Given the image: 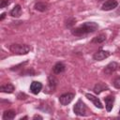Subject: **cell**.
Wrapping results in <instances>:
<instances>
[{
	"mask_svg": "<svg viewBox=\"0 0 120 120\" xmlns=\"http://www.w3.org/2000/svg\"><path fill=\"white\" fill-rule=\"evenodd\" d=\"M9 50L11 52H13L14 54H19V55H24L27 54L31 48L29 45L27 44H18V43H14L11 44L9 47Z\"/></svg>",
	"mask_w": 120,
	"mask_h": 120,
	"instance_id": "obj_2",
	"label": "cell"
},
{
	"mask_svg": "<svg viewBox=\"0 0 120 120\" xmlns=\"http://www.w3.org/2000/svg\"><path fill=\"white\" fill-rule=\"evenodd\" d=\"M9 15L11 17H15V18H19L22 15V8L20 5H16L10 11H9Z\"/></svg>",
	"mask_w": 120,
	"mask_h": 120,
	"instance_id": "obj_13",
	"label": "cell"
},
{
	"mask_svg": "<svg viewBox=\"0 0 120 120\" xmlns=\"http://www.w3.org/2000/svg\"><path fill=\"white\" fill-rule=\"evenodd\" d=\"M86 111H87V107H86V105L84 104V102H83L82 99H79V100L75 103V105H74V107H73V112H74V113L77 114V115H79V116H83V115H85V114H86Z\"/></svg>",
	"mask_w": 120,
	"mask_h": 120,
	"instance_id": "obj_3",
	"label": "cell"
},
{
	"mask_svg": "<svg viewBox=\"0 0 120 120\" xmlns=\"http://www.w3.org/2000/svg\"><path fill=\"white\" fill-rule=\"evenodd\" d=\"M48 4L47 3H44V2H38L35 4L34 6V8L38 11H40V12H44L48 9Z\"/></svg>",
	"mask_w": 120,
	"mask_h": 120,
	"instance_id": "obj_14",
	"label": "cell"
},
{
	"mask_svg": "<svg viewBox=\"0 0 120 120\" xmlns=\"http://www.w3.org/2000/svg\"><path fill=\"white\" fill-rule=\"evenodd\" d=\"M111 55V52L109 51H104L102 49H99L98 51H97L94 55H93V58L94 60L96 61H102L104 59H106L107 57H109Z\"/></svg>",
	"mask_w": 120,
	"mask_h": 120,
	"instance_id": "obj_5",
	"label": "cell"
},
{
	"mask_svg": "<svg viewBox=\"0 0 120 120\" xmlns=\"http://www.w3.org/2000/svg\"><path fill=\"white\" fill-rule=\"evenodd\" d=\"M42 87H43V86H42V83H41L40 82L34 81V82H32L31 84H30V91H31L32 94L38 95V94L41 91Z\"/></svg>",
	"mask_w": 120,
	"mask_h": 120,
	"instance_id": "obj_8",
	"label": "cell"
},
{
	"mask_svg": "<svg viewBox=\"0 0 120 120\" xmlns=\"http://www.w3.org/2000/svg\"><path fill=\"white\" fill-rule=\"evenodd\" d=\"M104 101H105V106H106L107 112H111L112 107H113L114 97L113 96H107L106 98H104Z\"/></svg>",
	"mask_w": 120,
	"mask_h": 120,
	"instance_id": "obj_10",
	"label": "cell"
},
{
	"mask_svg": "<svg viewBox=\"0 0 120 120\" xmlns=\"http://www.w3.org/2000/svg\"><path fill=\"white\" fill-rule=\"evenodd\" d=\"M37 118H38V119H42V117H41L40 115H35V116L33 117V119H37Z\"/></svg>",
	"mask_w": 120,
	"mask_h": 120,
	"instance_id": "obj_24",
	"label": "cell"
},
{
	"mask_svg": "<svg viewBox=\"0 0 120 120\" xmlns=\"http://www.w3.org/2000/svg\"><path fill=\"white\" fill-rule=\"evenodd\" d=\"M112 84H113V86H114L115 88L120 89V77L115 78V79L113 80V82H112Z\"/></svg>",
	"mask_w": 120,
	"mask_h": 120,
	"instance_id": "obj_21",
	"label": "cell"
},
{
	"mask_svg": "<svg viewBox=\"0 0 120 120\" xmlns=\"http://www.w3.org/2000/svg\"><path fill=\"white\" fill-rule=\"evenodd\" d=\"M85 97H86L97 108H98V109H102V108H103V105H102V103H101V101L99 100L98 98H97V97H95L94 95L89 94V93H86V94H85Z\"/></svg>",
	"mask_w": 120,
	"mask_h": 120,
	"instance_id": "obj_9",
	"label": "cell"
},
{
	"mask_svg": "<svg viewBox=\"0 0 120 120\" xmlns=\"http://www.w3.org/2000/svg\"><path fill=\"white\" fill-rule=\"evenodd\" d=\"M75 22H76V20L74 18H68L66 22V26L68 27V28H71L75 24Z\"/></svg>",
	"mask_w": 120,
	"mask_h": 120,
	"instance_id": "obj_19",
	"label": "cell"
},
{
	"mask_svg": "<svg viewBox=\"0 0 120 120\" xmlns=\"http://www.w3.org/2000/svg\"><path fill=\"white\" fill-rule=\"evenodd\" d=\"M65 69H66V67H65V65H64L62 62H57V63L53 66V68H52V71H53L54 74L63 73V72L65 71Z\"/></svg>",
	"mask_w": 120,
	"mask_h": 120,
	"instance_id": "obj_12",
	"label": "cell"
},
{
	"mask_svg": "<svg viewBox=\"0 0 120 120\" xmlns=\"http://www.w3.org/2000/svg\"><path fill=\"white\" fill-rule=\"evenodd\" d=\"M74 97H75V95L73 93H65L59 97V102L61 105L67 106L68 104H69L73 100Z\"/></svg>",
	"mask_w": 120,
	"mask_h": 120,
	"instance_id": "obj_4",
	"label": "cell"
},
{
	"mask_svg": "<svg viewBox=\"0 0 120 120\" xmlns=\"http://www.w3.org/2000/svg\"><path fill=\"white\" fill-rule=\"evenodd\" d=\"M105 40H106V35H105V34H100V35H98V36L95 37V38L91 40V42H92V43L99 44V43L104 42Z\"/></svg>",
	"mask_w": 120,
	"mask_h": 120,
	"instance_id": "obj_18",
	"label": "cell"
},
{
	"mask_svg": "<svg viewBox=\"0 0 120 120\" xmlns=\"http://www.w3.org/2000/svg\"><path fill=\"white\" fill-rule=\"evenodd\" d=\"M117 6H118V2L116 0H108L102 5L101 9L104 11H109V10H112L113 8H117Z\"/></svg>",
	"mask_w": 120,
	"mask_h": 120,
	"instance_id": "obj_7",
	"label": "cell"
},
{
	"mask_svg": "<svg viewBox=\"0 0 120 120\" xmlns=\"http://www.w3.org/2000/svg\"><path fill=\"white\" fill-rule=\"evenodd\" d=\"M5 16H6V13H2L1 14V17H0V21H3V19L5 18Z\"/></svg>",
	"mask_w": 120,
	"mask_h": 120,
	"instance_id": "obj_23",
	"label": "cell"
},
{
	"mask_svg": "<svg viewBox=\"0 0 120 120\" xmlns=\"http://www.w3.org/2000/svg\"><path fill=\"white\" fill-rule=\"evenodd\" d=\"M15 116H16V112L13 110L5 111L3 113V119L4 120H11V119H14Z\"/></svg>",
	"mask_w": 120,
	"mask_h": 120,
	"instance_id": "obj_15",
	"label": "cell"
},
{
	"mask_svg": "<svg viewBox=\"0 0 120 120\" xmlns=\"http://www.w3.org/2000/svg\"><path fill=\"white\" fill-rule=\"evenodd\" d=\"M116 14H119V15H120V8H118V9L116 10Z\"/></svg>",
	"mask_w": 120,
	"mask_h": 120,
	"instance_id": "obj_25",
	"label": "cell"
},
{
	"mask_svg": "<svg viewBox=\"0 0 120 120\" xmlns=\"http://www.w3.org/2000/svg\"><path fill=\"white\" fill-rule=\"evenodd\" d=\"M48 87L50 88L51 92H53L55 87H56V84H57V80L53 77V76H49V79H48Z\"/></svg>",
	"mask_w": 120,
	"mask_h": 120,
	"instance_id": "obj_16",
	"label": "cell"
},
{
	"mask_svg": "<svg viewBox=\"0 0 120 120\" xmlns=\"http://www.w3.org/2000/svg\"><path fill=\"white\" fill-rule=\"evenodd\" d=\"M98 29V24L95 22H86L76 28L71 29V34L75 37H82L84 35L94 33Z\"/></svg>",
	"mask_w": 120,
	"mask_h": 120,
	"instance_id": "obj_1",
	"label": "cell"
},
{
	"mask_svg": "<svg viewBox=\"0 0 120 120\" xmlns=\"http://www.w3.org/2000/svg\"><path fill=\"white\" fill-rule=\"evenodd\" d=\"M17 98H18L19 99H25V98H27V96H26L24 93H20V94H18Z\"/></svg>",
	"mask_w": 120,
	"mask_h": 120,
	"instance_id": "obj_22",
	"label": "cell"
},
{
	"mask_svg": "<svg viewBox=\"0 0 120 120\" xmlns=\"http://www.w3.org/2000/svg\"><path fill=\"white\" fill-rule=\"evenodd\" d=\"M9 4H10V1L9 0H1L0 1V8H7Z\"/></svg>",
	"mask_w": 120,
	"mask_h": 120,
	"instance_id": "obj_20",
	"label": "cell"
},
{
	"mask_svg": "<svg viewBox=\"0 0 120 120\" xmlns=\"http://www.w3.org/2000/svg\"><path fill=\"white\" fill-rule=\"evenodd\" d=\"M94 93L95 94H97V95H98V94H100L102 91H105V90H109V87L104 83V82H98L97 84H95V86H94Z\"/></svg>",
	"mask_w": 120,
	"mask_h": 120,
	"instance_id": "obj_11",
	"label": "cell"
},
{
	"mask_svg": "<svg viewBox=\"0 0 120 120\" xmlns=\"http://www.w3.org/2000/svg\"><path fill=\"white\" fill-rule=\"evenodd\" d=\"M119 114H120V110H119Z\"/></svg>",
	"mask_w": 120,
	"mask_h": 120,
	"instance_id": "obj_26",
	"label": "cell"
},
{
	"mask_svg": "<svg viewBox=\"0 0 120 120\" xmlns=\"http://www.w3.org/2000/svg\"><path fill=\"white\" fill-rule=\"evenodd\" d=\"M0 90L3 93H12L15 90V87L12 83H6L0 87Z\"/></svg>",
	"mask_w": 120,
	"mask_h": 120,
	"instance_id": "obj_17",
	"label": "cell"
},
{
	"mask_svg": "<svg viewBox=\"0 0 120 120\" xmlns=\"http://www.w3.org/2000/svg\"><path fill=\"white\" fill-rule=\"evenodd\" d=\"M119 68H120V65H119L117 62L112 61V62H110V63L104 68L103 72H104L105 74H107V75H110V74H112L113 72H115Z\"/></svg>",
	"mask_w": 120,
	"mask_h": 120,
	"instance_id": "obj_6",
	"label": "cell"
}]
</instances>
